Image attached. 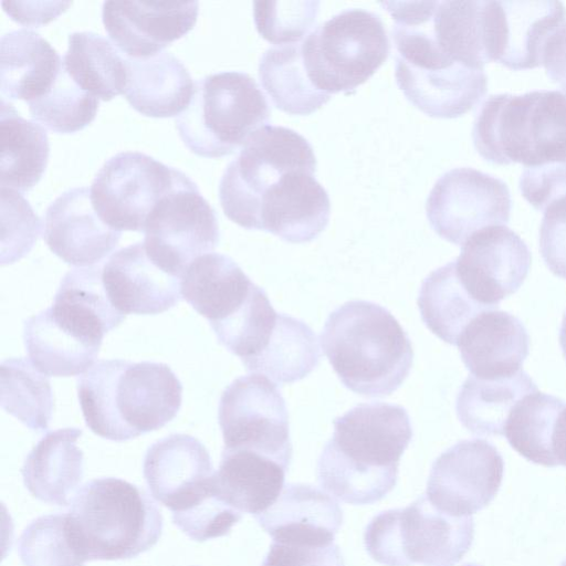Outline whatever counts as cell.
I'll list each match as a JSON object with an SVG mask.
<instances>
[{"instance_id":"1","label":"cell","mask_w":566,"mask_h":566,"mask_svg":"<svg viewBox=\"0 0 566 566\" xmlns=\"http://www.w3.org/2000/svg\"><path fill=\"white\" fill-rule=\"evenodd\" d=\"M316 157L297 132L268 125L241 147L219 185L224 214L249 230L290 243L314 240L326 228L331 201L315 178Z\"/></svg>"},{"instance_id":"2","label":"cell","mask_w":566,"mask_h":566,"mask_svg":"<svg viewBox=\"0 0 566 566\" xmlns=\"http://www.w3.org/2000/svg\"><path fill=\"white\" fill-rule=\"evenodd\" d=\"M411 438L410 418L401 406L357 405L334 420L333 436L317 461V480L345 503L373 504L396 485Z\"/></svg>"},{"instance_id":"3","label":"cell","mask_w":566,"mask_h":566,"mask_svg":"<svg viewBox=\"0 0 566 566\" xmlns=\"http://www.w3.org/2000/svg\"><path fill=\"white\" fill-rule=\"evenodd\" d=\"M76 384L86 426L112 441L163 428L181 406L182 385L163 363L102 359Z\"/></svg>"},{"instance_id":"4","label":"cell","mask_w":566,"mask_h":566,"mask_svg":"<svg viewBox=\"0 0 566 566\" xmlns=\"http://www.w3.org/2000/svg\"><path fill=\"white\" fill-rule=\"evenodd\" d=\"M319 342L343 385L363 396L392 394L412 366L407 333L388 310L368 301H349L334 310Z\"/></svg>"},{"instance_id":"5","label":"cell","mask_w":566,"mask_h":566,"mask_svg":"<svg viewBox=\"0 0 566 566\" xmlns=\"http://www.w3.org/2000/svg\"><path fill=\"white\" fill-rule=\"evenodd\" d=\"M163 525L145 490L112 476L83 484L66 513L70 537L85 562L136 557L158 542Z\"/></svg>"},{"instance_id":"6","label":"cell","mask_w":566,"mask_h":566,"mask_svg":"<svg viewBox=\"0 0 566 566\" xmlns=\"http://www.w3.org/2000/svg\"><path fill=\"white\" fill-rule=\"evenodd\" d=\"M478 153L497 165L524 168L566 164V92L491 95L474 120Z\"/></svg>"},{"instance_id":"7","label":"cell","mask_w":566,"mask_h":566,"mask_svg":"<svg viewBox=\"0 0 566 566\" xmlns=\"http://www.w3.org/2000/svg\"><path fill=\"white\" fill-rule=\"evenodd\" d=\"M271 108L255 80L243 72L213 73L195 84L176 128L193 154L218 158L234 153L270 122Z\"/></svg>"},{"instance_id":"8","label":"cell","mask_w":566,"mask_h":566,"mask_svg":"<svg viewBox=\"0 0 566 566\" xmlns=\"http://www.w3.org/2000/svg\"><path fill=\"white\" fill-rule=\"evenodd\" d=\"M473 537L471 516L446 514L421 495L405 509L376 515L365 528L364 544L369 556L385 566H453Z\"/></svg>"},{"instance_id":"9","label":"cell","mask_w":566,"mask_h":566,"mask_svg":"<svg viewBox=\"0 0 566 566\" xmlns=\"http://www.w3.org/2000/svg\"><path fill=\"white\" fill-rule=\"evenodd\" d=\"M390 43L378 14L347 9L317 25L302 40L308 80L319 92L350 93L387 60Z\"/></svg>"},{"instance_id":"10","label":"cell","mask_w":566,"mask_h":566,"mask_svg":"<svg viewBox=\"0 0 566 566\" xmlns=\"http://www.w3.org/2000/svg\"><path fill=\"white\" fill-rule=\"evenodd\" d=\"M144 233L148 256L179 277L192 261L211 253L220 237L214 210L186 174L155 205Z\"/></svg>"},{"instance_id":"11","label":"cell","mask_w":566,"mask_h":566,"mask_svg":"<svg viewBox=\"0 0 566 566\" xmlns=\"http://www.w3.org/2000/svg\"><path fill=\"white\" fill-rule=\"evenodd\" d=\"M218 419L223 449L254 451L289 469L292 460L289 413L271 379L259 374L234 379L222 392Z\"/></svg>"},{"instance_id":"12","label":"cell","mask_w":566,"mask_h":566,"mask_svg":"<svg viewBox=\"0 0 566 566\" xmlns=\"http://www.w3.org/2000/svg\"><path fill=\"white\" fill-rule=\"evenodd\" d=\"M184 172L139 151L111 157L95 175L91 191L93 208L114 230L144 232L148 214Z\"/></svg>"},{"instance_id":"13","label":"cell","mask_w":566,"mask_h":566,"mask_svg":"<svg viewBox=\"0 0 566 566\" xmlns=\"http://www.w3.org/2000/svg\"><path fill=\"white\" fill-rule=\"evenodd\" d=\"M511 195L504 181L473 168L444 172L431 189L426 212L431 228L458 245L475 232L505 226L511 214Z\"/></svg>"},{"instance_id":"14","label":"cell","mask_w":566,"mask_h":566,"mask_svg":"<svg viewBox=\"0 0 566 566\" xmlns=\"http://www.w3.org/2000/svg\"><path fill=\"white\" fill-rule=\"evenodd\" d=\"M503 473V458L492 443L462 440L433 462L426 495L446 514L471 516L494 499Z\"/></svg>"},{"instance_id":"15","label":"cell","mask_w":566,"mask_h":566,"mask_svg":"<svg viewBox=\"0 0 566 566\" xmlns=\"http://www.w3.org/2000/svg\"><path fill=\"white\" fill-rule=\"evenodd\" d=\"M560 1H484V44L489 62L512 70L542 65L545 46L565 23Z\"/></svg>"},{"instance_id":"16","label":"cell","mask_w":566,"mask_h":566,"mask_svg":"<svg viewBox=\"0 0 566 566\" xmlns=\"http://www.w3.org/2000/svg\"><path fill=\"white\" fill-rule=\"evenodd\" d=\"M454 260L458 277L469 294L489 310L524 283L532 255L521 237L506 226H492L472 234Z\"/></svg>"},{"instance_id":"17","label":"cell","mask_w":566,"mask_h":566,"mask_svg":"<svg viewBox=\"0 0 566 566\" xmlns=\"http://www.w3.org/2000/svg\"><path fill=\"white\" fill-rule=\"evenodd\" d=\"M198 1H105L102 21L113 44L129 59L161 53L196 24Z\"/></svg>"},{"instance_id":"18","label":"cell","mask_w":566,"mask_h":566,"mask_svg":"<svg viewBox=\"0 0 566 566\" xmlns=\"http://www.w3.org/2000/svg\"><path fill=\"white\" fill-rule=\"evenodd\" d=\"M143 473L154 499L172 513L198 504L214 486L216 472L208 450L197 438L184 433L151 444Z\"/></svg>"},{"instance_id":"19","label":"cell","mask_w":566,"mask_h":566,"mask_svg":"<svg viewBox=\"0 0 566 566\" xmlns=\"http://www.w3.org/2000/svg\"><path fill=\"white\" fill-rule=\"evenodd\" d=\"M43 239L64 262L82 268L101 262L117 247L120 231L95 212L87 187L71 188L46 209Z\"/></svg>"},{"instance_id":"20","label":"cell","mask_w":566,"mask_h":566,"mask_svg":"<svg viewBox=\"0 0 566 566\" xmlns=\"http://www.w3.org/2000/svg\"><path fill=\"white\" fill-rule=\"evenodd\" d=\"M102 276L111 303L125 315L159 314L181 298V277L157 265L143 242L113 253L103 265Z\"/></svg>"},{"instance_id":"21","label":"cell","mask_w":566,"mask_h":566,"mask_svg":"<svg viewBox=\"0 0 566 566\" xmlns=\"http://www.w3.org/2000/svg\"><path fill=\"white\" fill-rule=\"evenodd\" d=\"M254 518L274 542L325 547L334 542L343 511L326 492L308 484L289 483L277 500Z\"/></svg>"},{"instance_id":"22","label":"cell","mask_w":566,"mask_h":566,"mask_svg":"<svg viewBox=\"0 0 566 566\" xmlns=\"http://www.w3.org/2000/svg\"><path fill=\"white\" fill-rule=\"evenodd\" d=\"M457 346L472 376L499 379L522 370L530 353V336L513 314L486 310L467 325Z\"/></svg>"},{"instance_id":"23","label":"cell","mask_w":566,"mask_h":566,"mask_svg":"<svg viewBox=\"0 0 566 566\" xmlns=\"http://www.w3.org/2000/svg\"><path fill=\"white\" fill-rule=\"evenodd\" d=\"M256 286L230 256L214 252L197 258L181 276V296L211 327L235 316Z\"/></svg>"},{"instance_id":"24","label":"cell","mask_w":566,"mask_h":566,"mask_svg":"<svg viewBox=\"0 0 566 566\" xmlns=\"http://www.w3.org/2000/svg\"><path fill=\"white\" fill-rule=\"evenodd\" d=\"M395 76L411 104L438 118H454L468 113L482 99L488 87L484 69L463 64L421 71L396 63Z\"/></svg>"},{"instance_id":"25","label":"cell","mask_w":566,"mask_h":566,"mask_svg":"<svg viewBox=\"0 0 566 566\" xmlns=\"http://www.w3.org/2000/svg\"><path fill=\"white\" fill-rule=\"evenodd\" d=\"M102 270L101 265H91L69 271L49 307L61 325L98 346L104 335L120 325L126 317L111 303Z\"/></svg>"},{"instance_id":"26","label":"cell","mask_w":566,"mask_h":566,"mask_svg":"<svg viewBox=\"0 0 566 566\" xmlns=\"http://www.w3.org/2000/svg\"><path fill=\"white\" fill-rule=\"evenodd\" d=\"M63 69V59L39 33L21 29L0 39L2 98L28 104L46 95Z\"/></svg>"},{"instance_id":"27","label":"cell","mask_w":566,"mask_h":566,"mask_svg":"<svg viewBox=\"0 0 566 566\" xmlns=\"http://www.w3.org/2000/svg\"><path fill=\"white\" fill-rule=\"evenodd\" d=\"M82 433L77 428L50 431L29 452L21 474L35 499L51 505L69 504L84 473V455L76 446Z\"/></svg>"},{"instance_id":"28","label":"cell","mask_w":566,"mask_h":566,"mask_svg":"<svg viewBox=\"0 0 566 566\" xmlns=\"http://www.w3.org/2000/svg\"><path fill=\"white\" fill-rule=\"evenodd\" d=\"M195 83L186 66L172 54L161 52L145 59L128 57L125 97L143 115L177 117L189 105Z\"/></svg>"},{"instance_id":"29","label":"cell","mask_w":566,"mask_h":566,"mask_svg":"<svg viewBox=\"0 0 566 566\" xmlns=\"http://www.w3.org/2000/svg\"><path fill=\"white\" fill-rule=\"evenodd\" d=\"M286 471V467L261 453L223 449L216 480L226 502L255 516L277 500Z\"/></svg>"},{"instance_id":"30","label":"cell","mask_w":566,"mask_h":566,"mask_svg":"<svg viewBox=\"0 0 566 566\" xmlns=\"http://www.w3.org/2000/svg\"><path fill=\"white\" fill-rule=\"evenodd\" d=\"M0 185L25 192L41 179L49 160L46 130L23 118L12 104L0 103Z\"/></svg>"},{"instance_id":"31","label":"cell","mask_w":566,"mask_h":566,"mask_svg":"<svg viewBox=\"0 0 566 566\" xmlns=\"http://www.w3.org/2000/svg\"><path fill=\"white\" fill-rule=\"evenodd\" d=\"M536 390V384L523 369L499 379H480L470 375L457 397V416L462 426L475 436H502L515 405Z\"/></svg>"},{"instance_id":"32","label":"cell","mask_w":566,"mask_h":566,"mask_svg":"<svg viewBox=\"0 0 566 566\" xmlns=\"http://www.w3.org/2000/svg\"><path fill=\"white\" fill-rule=\"evenodd\" d=\"M23 342L31 363L53 377L83 375L101 348L61 325L49 308L24 321Z\"/></svg>"},{"instance_id":"33","label":"cell","mask_w":566,"mask_h":566,"mask_svg":"<svg viewBox=\"0 0 566 566\" xmlns=\"http://www.w3.org/2000/svg\"><path fill=\"white\" fill-rule=\"evenodd\" d=\"M62 59L69 76L87 94L104 102L124 94L128 57L101 34L90 31L71 33Z\"/></svg>"},{"instance_id":"34","label":"cell","mask_w":566,"mask_h":566,"mask_svg":"<svg viewBox=\"0 0 566 566\" xmlns=\"http://www.w3.org/2000/svg\"><path fill=\"white\" fill-rule=\"evenodd\" d=\"M418 306L426 326L448 344L457 345L467 325L485 306L460 282L454 261L431 272L422 282Z\"/></svg>"},{"instance_id":"35","label":"cell","mask_w":566,"mask_h":566,"mask_svg":"<svg viewBox=\"0 0 566 566\" xmlns=\"http://www.w3.org/2000/svg\"><path fill=\"white\" fill-rule=\"evenodd\" d=\"M321 350L312 328L304 322L279 313L266 347L244 364L247 370L276 384H292L306 377L318 364Z\"/></svg>"},{"instance_id":"36","label":"cell","mask_w":566,"mask_h":566,"mask_svg":"<svg viewBox=\"0 0 566 566\" xmlns=\"http://www.w3.org/2000/svg\"><path fill=\"white\" fill-rule=\"evenodd\" d=\"M259 77L273 104L292 115L312 114L331 98L308 80L302 59V41L268 49L259 63Z\"/></svg>"},{"instance_id":"37","label":"cell","mask_w":566,"mask_h":566,"mask_svg":"<svg viewBox=\"0 0 566 566\" xmlns=\"http://www.w3.org/2000/svg\"><path fill=\"white\" fill-rule=\"evenodd\" d=\"M566 402L538 390L523 397L513 408L504 436L510 446L526 460L556 467L554 440L558 418Z\"/></svg>"},{"instance_id":"38","label":"cell","mask_w":566,"mask_h":566,"mask_svg":"<svg viewBox=\"0 0 566 566\" xmlns=\"http://www.w3.org/2000/svg\"><path fill=\"white\" fill-rule=\"evenodd\" d=\"M0 369L2 408L29 429L45 431L53 411L48 376L24 358L4 359Z\"/></svg>"},{"instance_id":"39","label":"cell","mask_w":566,"mask_h":566,"mask_svg":"<svg viewBox=\"0 0 566 566\" xmlns=\"http://www.w3.org/2000/svg\"><path fill=\"white\" fill-rule=\"evenodd\" d=\"M28 105L31 117L42 126L55 133L70 134L93 122L98 98L82 91L63 66L52 90Z\"/></svg>"},{"instance_id":"40","label":"cell","mask_w":566,"mask_h":566,"mask_svg":"<svg viewBox=\"0 0 566 566\" xmlns=\"http://www.w3.org/2000/svg\"><path fill=\"white\" fill-rule=\"evenodd\" d=\"M24 566H84L70 537L66 514H48L32 521L18 539Z\"/></svg>"},{"instance_id":"41","label":"cell","mask_w":566,"mask_h":566,"mask_svg":"<svg viewBox=\"0 0 566 566\" xmlns=\"http://www.w3.org/2000/svg\"><path fill=\"white\" fill-rule=\"evenodd\" d=\"M318 1H254L258 32L274 45L300 42L315 23Z\"/></svg>"},{"instance_id":"42","label":"cell","mask_w":566,"mask_h":566,"mask_svg":"<svg viewBox=\"0 0 566 566\" xmlns=\"http://www.w3.org/2000/svg\"><path fill=\"white\" fill-rule=\"evenodd\" d=\"M1 263H12L27 254L40 232V220L17 191L1 187Z\"/></svg>"},{"instance_id":"43","label":"cell","mask_w":566,"mask_h":566,"mask_svg":"<svg viewBox=\"0 0 566 566\" xmlns=\"http://www.w3.org/2000/svg\"><path fill=\"white\" fill-rule=\"evenodd\" d=\"M242 512L226 502L217 480L212 491L187 511L172 513V523L189 538L203 542L227 535L242 518Z\"/></svg>"},{"instance_id":"44","label":"cell","mask_w":566,"mask_h":566,"mask_svg":"<svg viewBox=\"0 0 566 566\" xmlns=\"http://www.w3.org/2000/svg\"><path fill=\"white\" fill-rule=\"evenodd\" d=\"M542 258L556 276L566 280V196L544 210L539 228Z\"/></svg>"},{"instance_id":"45","label":"cell","mask_w":566,"mask_h":566,"mask_svg":"<svg viewBox=\"0 0 566 566\" xmlns=\"http://www.w3.org/2000/svg\"><path fill=\"white\" fill-rule=\"evenodd\" d=\"M523 197L537 210L566 196V164L524 168L520 179Z\"/></svg>"},{"instance_id":"46","label":"cell","mask_w":566,"mask_h":566,"mask_svg":"<svg viewBox=\"0 0 566 566\" xmlns=\"http://www.w3.org/2000/svg\"><path fill=\"white\" fill-rule=\"evenodd\" d=\"M262 566H345L339 547H310L273 542Z\"/></svg>"},{"instance_id":"47","label":"cell","mask_w":566,"mask_h":566,"mask_svg":"<svg viewBox=\"0 0 566 566\" xmlns=\"http://www.w3.org/2000/svg\"><path fill=\"white\" fill-rule=\"evenodd\" d=\"M1 4L12 20L27 25H39L54 20L71 2L2 1Z\"/></svg>"},{"instance_id":"48","label":"cell","mask_w":566,"mask_h":566,"mask_svg":"<svg viewBox=\"0 0 566 566\" xmlns=\"http://www.w3.org/2000/svg\"><path fill=\"white\" fill-rule=\"evenodd\" d=\"M542 65L548 77L566 92V22L548 40Z\"/></svg>"},{"instance_id":"49","label":"cell","mask_w":566,"mask_h":566,"mask_svg":"<svg viewBox=\"0 0 566 566\" xmlns=\"http://www.w3.org/2000/svg\"><path fill=\"white\" fill-rule=\"evenodd\" d=\"M559 345L563 352V355L566 359V311L563 316L560 329H559Z\"/></svg>"},{"instance_id":"50","label":"cell","mask_w":566,"mask_h":566,"mask_svg":"<svg viewBox=\"0 0 566 566\" xmlns=\"http://www.w3.org/2000/svg\"><path fill=\"white\" fill-rule=\"evenodd\" d=\"M560 566H566V560L563 562V564Z\"/></svg>"},{"instance_id":"51","label":"cell","mask_w":566,"mask_h":566,"mask_svg":"<svg viewBox=\"0 0 566 566\" xmlns=\"http://www.w3.org/2000/svg\"><path fill=\"white\" fill-rule=\"evenodd\" d=\"M463 566H475V565H469V564H467V565H463Z\"/></svg>"}]
</instances>
